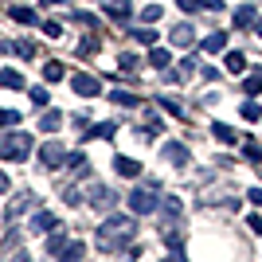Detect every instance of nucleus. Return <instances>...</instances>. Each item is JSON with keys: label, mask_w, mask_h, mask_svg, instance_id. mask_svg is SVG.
<instances>
[{"label": "nucleus", "mask_w": 262, "mask_h": 262, "mask_svg": "<svg viewBox=\"0 0 262 262\" xmlns=\"http://www.w3.org/2000/svg\"><path fill=\"white\" fill-rule=\"evenodd\" d=\"M28 227H32L35 235H43V231H51V227H55V215H51V211H35Z\"/></svg>", "instance_id": "obj_11"}, {"label": "nucleus", "mask_w": 262, "mask_h": 262, "mask_svg": "<svg viewBox=\"0 0 262 262\" xmlns=\"http://www.w3.org/2000/svg\"><path fill=\"white\" fill-rule=\"evenodd\" d=\"M98 4H110V0H98Z\"/></svg>", "instance_id": "obj_45"}, {"label": "nucleus", "mask_w": 262, "mask_h": 262, "mask_svg": "<svg viewBox=\"0 0 262 262\" xmlns=\"http://www.w3.org/2000/svg\"><path fill=\"white\" fill-rule=\"evenodd\" d=\"M251 231H258V235H262V219L258 215H251Z\"/></svg>", "instance_id": "obj_43"}, {"label": "nucleus", "mask_w": 262, "mask_h": 262, "mask_svg": "<svg viewBox=\"0 0 262 262\" xmlns=\"http://www.w3.org/2000/svg\"><path fill=\"white\" fill-rule=\"evenodd\" d=\"M39 164H43V168H59V164H67L63 141H47L43 149H39Z\"/></svg>", "instance_id": "obj_4"}, {"label": "nucleus", "mask_w": 262, "mask_h": 262, "mask_svg": "<svg viewBox=\"0 0 262 262\" xmlns=\"http://www.w3.org/2000/svg\"><path fill=\"white\" fill-rule=\"evenodd\" d=\"M247 200H251L254 208H262V188H251V196H247Z\"/></svg>", "instance_id": "obj_41"}, {"label": "nucleus", "mask_w": 262, "mask_h": 262, "mask_svg": "<svg viewBox=\"0 0 262 262\" xmlns=\"http://www.w3.org/2000/svg\"><path fill=\"white\" fill-rule=\"evenodd\" d=\"M164 215H180V200H164Z\"/></svg>", "instance_id": "obj_38"}, {"label": "nucleus", "mask_w": 262, "mask_h": 262, "mask_svg": "<svg viewBox=\"0 0 262 262\" xmlns=\"http://www.w3.org/2000/svg\"><path fill=\"white\" fill-rule=\"evenodd\" d=\"M47 251H51V254H63V251H67V231H59V235H51V239H47Z\"/></svg>", "instance_id": "obj_25"}, {"label": "nucleus", "mask_w": 262, "mask_h": 262, "mask_svg": "<svg viewBox=\"0 0 262 262\" xmlns=\"http://www.w3.org/2000/svg\"><path fill=\"white\" fill-rule=\"evenodd\" d=\"M176 4H180L184 12H196V8H200V0H176Z\"/></svg>", "instance_id": "obj_42"}, {"label": "nucleus", "mask_w": 262, "mask_h": 262, "mask_svg": "<svg viewBox=\"0 0 262 262\" xmlns=\"http://www.w3.org/2000/svg\"><path fill=\"white\" fill-rule=\"evenodd\" d=\"M59 125H63V114H59V110H47L43 118H39V129L43 133H55Z\"/></svg>", "instance_id": "obj_14"}, {"label": "nucleus", "mask_w": 262, "mask_h": 262, "mask_svg": "<svg viewBox=\"0 0 262 262\" xmlns=\"http://www.w3.org/2000/svg\"><path fill=\"white\" fill-rule=\"evenodd\" d=\"M133 235H137V219L133 215H110L98 227V251H121Z\"/></svg>", "instance_id": "obj_1"}, {"label": "nucleus", "mask_w": 262, "mask_h": 262, "mask_svg": "<svg viewBox=\"0 0 262 262\" xmlns=\"http://www.w3.org/2000/svg\"><path fill=\"white\" fill-rule=\"evenodd\" d=\"M141 20L145 24H157V20H161V4H149V8L141 12Z\"/></svg>", "instance_id": "obj_31"}, {"label": "nucleus", "mask_w": 262, "mask_h": 262, "mask_svg": "<svg viewBox=\"0 0 262 262\" xmlns=\"http://www.w3.org/2000/svg\"><path fill=\"white\" fill-rule=\"evenodd\" d=\"M110 102H114V106H137V94H125V90H114V94H110Z\"/></svg>", "instance_id": "obj_26"}, {"label": "nucleus", "mask_w": 262, "mask_h": 262, "mask_svg": "<svg viewBox=\"0 0 262 262\" xmlns=\"http://www.w3.org/2000/svg\"><path fill=\"white\" fill-rule=\"evenodd\" d=\"M164 157H168V161H176V164H188V149L180 141H168L164 145Z\"/></svg>", "instance_id": "obj_15"}, {"label": "nucleus", "mask_w": 262, "mask_h": 262, "mask_svg": "<svg viewBox=\"0 0 262 262\" xmlns=\"http://www.w3.org/2000/svg\"><path fill=\"white\" fill-rule=\"evenodd\" d=\"M251 24H254V4H243L235 12V28H251Z\"/></svg>", "instance_id": "obj_18"}, {"label": "nucleus", "mask_w": 262, "mask_h": 262, "mask_svg": "<svg viewBox=\"0 0 262 262\" xmlns=\"http://www.w3.org/2000/svg\"><path fill=\"white\" fill-rule=\"evenodd\" d=\"M133 39H137V43H157V32H145V28H137V32H133Z\"/></svg>", "instance_id": "obj_33"}, {"label": "nucleus", "mask_w": 262, "mask_h": 262, "mask_svg": "<svg viewBox=\"0 0 262 262\" xmlns=\"http://www.w3.org/2000/svg\"><path fill=\"white\" fill-rule=\"evenodd\" d=\"M28 153H32V133L8 129L4 137H0V157H4V161H24Z\"/></svg>", "instance_id": "obj_3"}, {"label": "nucleus", "mask_w": 262, "mask_h": 262, "mask_svg": "<svg viewBox=\"0 0 262 262\" xmlns=\"http://www.w3.org/2000/svg\"><path fill=\"white\" fill-rule=\"evenodd\" d=\"M157 106H164V110H168V114H172V118H184V110L176 106L172 98H161V102H157Z\"/></svg>", "instance_id": "obj_34"}, {"label": "nucleus", "mask_w": 262, "mask_h": 262, "mask_svg": "<svg viewBox=\"0 0 262 262\" xmlns=\"http://www.w3.org/2000/svg\"><path fill=\"white\" fill-rule=\"evenodd\" d=\"M4 51L20 55V59H35V43H24V39H8V43H4Z\"/></svg>", "instance_id": "obj_12"}, {"label": "nucleus", "mask_w": 262, "mask_h": 262, "mask_svg": "<svg viewBox=\"0 0 262 262\" xmlns=\"http://www.w3.org/2000/svg\"><path fill=\"white\" fill-rule=\"evenodd\" d=\"M172 43H176V47H184V51L196 43V32H192V24H176V28H172Z\"/></svg>", "instance_id": "obj_8"}, {"label": "nucleus", "mask_w": 262, "mask_h": 262, "mask_svg": "<svg viewBox=\"0 0 262 262\" xmlns=\"http://www.w3.org/2000/svg\"><path fill=\"white\" fill-rule=\"evenodd\" d=\"M200 8H208V12H223V0H200Z\"/></svg>", "instance_id": "obj_39"}, {"label": "nucleus", "mask_w": 262, "mask_h": 262, "mask_svg": "<svg viewBox=\"0 0 262 262\" xmlns=\"http://www.w3.org/2000/svg\"><path fill=\"white\" fill-rule=\"evenodd\" d=\"M223 47H227V32H211L208 39H204V51L208 55H219Z\"/></svg>", "instance_id": "obj_13"}, {"label": "nucleus", "mask_w": 262, "mask_h": 262, "mask_svg": "<svg viewBox=\"0 0 262 262\" xmlns=\"http://www.w3.org/2000/svg\"><path fill=\"white\" fill-rule=\"evenodd\" d=\"M161 184L157 180H145L141 188H133L129 192V211L133 215H149V211H157V204H161Z\"/></svg>", "instance_id": "obj_2"}, {"label": "nucleus", "mask_w": 262, "mask_h": 262, "mask_svg": "<svg viewBox=\"0 0 262 262\" xmlns=\"http://www.w3.org/2000/svg\"><path fill=\"white\" fill-rule=\"evenodd\" d=\"M149 63H153L157 71H168V63H172V55L164 51V47H153V51H149Z\"/></svg>", "instance_id": "obj_16"}, {"label": "nucleus", "mask_w": 262, "mask_h": 262, "mask_svg": "<svg viewBox=\"0 0 262 262\" xmlns=\"http://www.w3.org/2000/svg\"><path fill=\"white\" fill-rule=\"evenodd\" d=\"M86 196H90V204H94L98 211H110L114 204H118V196H114L106 184H90V188H86Z\"/></svg>", "instance_id": "obj_6"}, {"label": "nucleus", "mask_w": 262, "mask_h": 262, "mask_svg": "<svg viewBox=\"0 0 262 262\" xmlns=\"http://www.w3.org/2000/svg\"><path fill=\"white\" fill-rule=\"evenodd\" d=\"M106 12H110V20H114V24H125L133 16V4H129V0H110Z\"/></svg>", "instance_id": "obj_7"}, {"label": "nucleus", "mask_w": 262, "mask_h": 262, "mask_svg": "<svg viewBox=\"0 0 262 262\" xmlns=\"http://www.w3.org/2000/svg\"><path fill=\"white\" fill-rule=\"evenodd\" d=\"M82 254H86V247H82V243H67L63 258H82Z\"/></svg>", "instance_id": "obj_30"}, {"label": "nucleus", "mask_w": 262, "mask_h": 262, "mask_svg": "<svg viewBox=\"0 0 262 262\" xmlns=\"http://www.w3.org/2000/svg\"><path fill=\"white\" fill-rule=\"evenodd\" d=\"M71 90L82 94V98H98V94H102V82L94 75H75V78H71Z\"/></svg>", "instance_id": "obj_5"}, {"label": "nucleus", "mask_w": 262, "mask_h": 262, "mask_svg": "<svg viewBox=\"0 0 262 262\" xmlns=\"http://www.w3.org/2000/svg\"><path fill=\"white\" fill-rule=\"evenodd\" d=\"M12 20H16V24H35V12L24 8V4H16V8H12Z\"/></svg>", "instance_id": "obj_23"}, {"label": "nucleus", "mask_w": 262, "mask_h": 262, "mask_svg": "<svg viewBox=\"0 0 262 262\" xmlns=\"http://www.w3.org/2000/svg\"><path fill=\"white\" fill-rule=\"evenodd\" d=\"M211 133H215L219 145H235V141H239V137H235V129H231V125H219V121H215V129H211Z\"/></svg>", "instance_id": "obj_20"}, {"label": "nucleus", "mask_w": 262, "mask_h": 262, "mask_svg": "<svg viewBox=\"0 0 262 262\" xmlns=\"http://www.w3.org/2000/svg\"><path fill=\"white\" fill-rule=\"evenodd\" d=\"M114 168H118L121 176H129V180H137V176H141V164L133 161V157H114Z\"/></svg>", "instance_id": "obj_10"}, {"label": "nucleus", "mask_w": 262, "mask_h": 262, "mask_svg": "<svg viewBox=\"0 0 262 262\" xmlns=\"http://www.w3.org/2000/svg\"><path fill=\"white\" fill-rule=\"evenodd\" d=\"M243 157H247L251 164H258V161H262V145H254V141H251L247 149H243Z\"/></svg>", "instance_id": "obj_29"}, {"label": "nucleus", "mask_w": 262, "mask_h": 262, "mask_svg": "<svg viewBox=\"0 0 262 262\" xmlns=\"http://www.w3.org/2000/svg\"><path fill=\"white\" fill-rule=\"evenodd\" d=\"M4 86H8V90H20V86H24V78H20V71H16V67H4Z\"/></svg>", "instance_id": "obj_22"}, {"label": "nucleus", "mask_w": 262, "mask_h": 262, "mask_svg": "<svg viewBox=\"0 0 262 262\" xmlns=\"http://www.w3.org/2000/svg\"><path fill=\"white\" fill-rule=\"evenodd\" d=\"M145 125H149V129H157V133L164 129V121H161V114H153V110H149V114H145Z\"/></svg>", "instance_id": "obj_32"}, {"label": "nucleus", "mask_w": 262, "mask_h": 262, "mask_svg": "<svg viewBox=\"0 0 262 262\" xmlns=\"http://www.w3.org/2000/svg\"><path fill=\"white\" fill-rule=\"evenodd\" d=\"M43 35H51V39H59V35H63V28H59V24H55V20H47V24H43Z\"/></svg>", "instance_id": "obj_36"}, {"label": "nucleus", "mask_w": 262, "mask_h": 262, "mask_svg": "<svg viewBox=\"0 0 262 262\" xmlns=\"http://www.w3.org/2000/svg\"><path fill=\"white\" fill-rule=\"evenodd\" d=\"M243 94H247V98H254V94H262V71H254V75L247 78V82H243Z\"/></svg>", "instance_id": "obj_19"}, {"label": "nucleus", "mask_w": 262, "mask_h": 262, "mask_svg": "<svg viewBox=\"0 0 262 262\" xmlns=\"http://www.w3.org/2000/svg\"><path fill=\"white\" fill-rule=\"evenodd\" d=\"M28 208H35V196H32V192H24V196H16V200L8 204V211H4V215H8V219H16V215H24Z\"/></svg>", "instance_id": "obj_9"}, {"label": "nucleus", "mask_w": 262, "mask_h": 262, "mask_svg": "<svg viewBox=\"0 0 262 262\" xmlns=\"http://www.w3.org/2000/svg\"><path fill=\"white\" fill-rule=\"evenodd\" d=\"M32 102H35V106H47V90L35 86V90H32Z\"/></svg>", "instance_id": "obj_37"}, {"label": "nucleus", "mask_w": 262, "mask_h": 262, "mask_svg": "<svg viewBox=\"0 0 262 262\" xmlns=\"http://www.w3.org/2000/svg\"><path fill=\"white\" fill-rule=\"evenodd\" d=\"M192 71H196V55H184L180 59V75H192Z\"/></svg>", "instance_id": "obj_35"}, {"label": "nucleus", "mask_w": 262, "mask_h": 262, "mask_svg": "<svg viewBox=\"0 0 262 262\" xmlns=\"http://www.w3.org/2000/svg\"><path fill=\"white\" fill-rule=\"evenodd\" d=\"M223 63H227V71H235V75H239L243 67H247V55H243V51H227V59H223Z\"/></svg>", "instance_id": "obj_21"}, {"label": "nucleus", "mask_w": 262, "mask_h": 262, "mask_svg": "<svg viewBox=\"0 0 262 262\" xmlns=\"http://www.w3.org/2000/svg\"><path fill=\"white\" fill-rule=\"evenodd\" d=\"M16 121H20V114H16V110H4V125H8V129L16 125Z\"/></svg>", "instance_id": "obj_40"}, {"label": "nucleus", "mask_w": 262, "mask_h": 262, "mask_svg": "<svg viewBox=\"0 0 262 262\" xmlns=\"http://www.w3.org/2000/svg\"><path fill=\"white\" fill-rule=\"evenodd\" d=\"M63 75H67L63 63H47L43 67V78H47V82H63Z\"/></svg>", "instance_id": "obj_24"}, {"label": "nucleus", "mask_w": 262, "mask_h": 262, "mask_svg": "<svg viewBox=\"0 0 262 262\" xmlns=\"http://www.w3.org/2000/svg\"><path fill=\"white\" fill-rule=\"evenodd\" d=\"M243 121H262V106H254V102H247V106H243Z\"/></svg>", "instance_id": "obj_27"}, {"label": "nucleus", "mask_w": 262, "mask_h": 262, "mask_svg": "<svg viewBox=\"0 0 262 262\" xmlns=\"http://www.w3.org/2000/svg\"><path fill=\"white\" fill-rule=\"evenodd\" d=\"M82 164H86L82 153H67V168H71V172H82Z\"/></svg>", "instance_id": "obj_28"}, {"label": "nucleus", "mask_w": 262, "mask_h": 262, "mask_svg": "<svg viewBox=\"0 0 262 262\" xmlns=\"http://www.w3.org/2000/svg\"><path fill=\"white\" fill-rule=\"evenodd\" d=\"M114 133H118V125H114V121H98V125H94V129H90L86 137H102V141H110Z\"/></svg>", "instance_id": "obj_17"}, {"label": "nucleus", "mask_w": 262, "mask_h": 262, "mask_svg": "<svg viewBox=\"0 0 262 262\" xmlns=\"http://www.w3.org/2000/svg\"><path fill=\"white\" fill-rule=\"evenodd\" d=\"M254 32H258V35H262V20H254Z\"/></svg>", "instance_id": "obj_44"}]
</instances>
